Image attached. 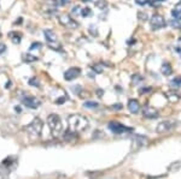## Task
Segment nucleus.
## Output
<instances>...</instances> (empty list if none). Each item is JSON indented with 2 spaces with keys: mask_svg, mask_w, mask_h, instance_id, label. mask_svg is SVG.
<instances>
[{
  "mask_svg": "<svg viewBox=\"0 0 181 179\" xmlns=\"http://www.w3.org/2000/svg\"><path fill=\"white\" fill-rule=\"evenodd\" d=\"M68 124L69 130H71L75 134H80V132H83L88 127L90 122L86 117L81 114H73L68 117Z\"/></svg>",
  "mask_w": 181,
  "mask_h": 179,
  "instance_id": "1",
  "label": "nucleus"
},
{
  "mask_svg": "<svg viewBox=\"0 0 181 179\" xmlns=\"http://www.w3.org/2000/svg\"><path fill=\"white\" fill-rule=\"evenodd\" d=\"M47 124H48V127L51 130V132L53 136H58V135L62 134L63 131V123H62V119L59 115L57 114H50L47 117Z\"/></svg>",
  "mask_w": 181,
  "mask_h": 179,
  "instance_id": "2",
  "label": "nucleus"
},
{
  "mask_svg": "<svg viewBox=\"0 0 181 179\" xmlns=\"http://www.w3.org/2000/svg\"><path fill=\"white\" fill-rule=\"evenodd\" d=\"M44 34H45L47 44H48V46H50L52 49H55V51H62V46L58 44L57 35L53 30H51V29H46L45 31H44Z\"/></svg>",
  "mask_w": 181,
  "mask_h": 179,
  "instance_id": "3",
  "label": "nucleus"
},
{
  "mask_svg": "<svg viewBox=\"0 0 181 179\" xmlns=\"http://www.w3.org/2000/svg\"><path fill=\"white\" fill-rule=\"evenodd\" d=\"M42 120L40 118H35L32 123L29 124L25 130L29 132V135H33V136H40L41 131H42Z\"/></svg>",
  "mask_w": 181,
  "mask_h": 179,
  "instance_id": "4",
  "label": "nucleus"
},
{
  "mask_svg": "<svg viewBox=\"0 0 181 179\" xmlns=\"http://www.w3.org/2000/svg\"><path fill=\"white\" fill-rule=\"evenodd\" d=\"M150 25H151L152 30H159V29H162L167 25V22H166V18L162 15L155 13L150 19Z\"/></svg>",
  "mask_w": 181,
  "mask_h": 179,
  "instance_id": "5",
  "label": "nucleus"
},
{
  "mask_svg": "<svg viewBox=\"0 0 181 179\" xmlns=\"http://www.w3.org/2000/svg\"><path fill=\"white\" fill-rule=\"evenodd\" d=\"M58 21L59 23L62 24V25H64L65 28H68V29H76L77 27H79V23L76 22L75 19H73L67 13H62V15H59L58 16Z\"/></svg>",
  "mask_w": 181,
  "mask_h": 179,
  "instance_id": "6",
  "label": "nucleus"
},
{
  "mask_svg": "<svg viewBox=\"0 0 181 179\" xmlns=\"http://www.w3.org/2000/svg\"><path fill=\"white\" fill-rule=\"evenodd\" d=\"M22 103L28 107V108H32V110H36L38 107L41 106V101L39 100L38 98L32 96V95H27V96H23L22 98Z\"/></svg>",
  "mask_w": 181,
  "mask_h": 179,
  "instance_id": "7",
  "label": "nucleus"
},
{
  "mask_svg": "<svg viewBox=\"0 0 181 179\" xmlns=\"http://www.w3.org/2000/svg\"><path fill=\"white\" fill-rule=\"evenodd\" d=\"M175 126H176V122L175 120H169V119L168 120H163V122H161L157 125L156 131L158 134H166V132H168L170 130H173Z\"/></svg>",
  "mask_w": 181,
  "mask_h": 179,
  "instance_id": "8",
  "label": "nucleus"
},
{
  "mask_svg": "<svg viewBox=\"0 0 181 179\" xmlns=\"http://www.w3.org/2000/svg\"><path fill=\"white\" fill-rule=\"evenodd\" d=\"M109 129L115 135H121L127 132V131H132L130 127H127V126L122 125L121 123H117V122H110L109 123Z\"/></svg>",
  "mask_w": 181,
  "mask_h": 179,
  "instance_id": "9",
  "label": "nucleus"
},
{
  "mask_svg": "<svg viewBox=\"0 0 181 179\" xmlns=\"http://www.w3.org/2000/svg\"><path fill=\"white\" fill-rule=\"evenodd\" d=\"M80 75H81V69L80 67H70L64 72V79L65 81H73V79L77 78Z\"/></svg>",
  "mask_w": 181,
  "mask_h": 179,
  "instance_id": "10",
  "label": "nucleus"
},
{
  "mask_svg": "<svg viewBox=\"0 0 181 179\" xmlns=\"http://www.w3.org/2000/svg\"><path fill=\"white\" fill-rule=\"evenodd\" d=\"M58 0H45V5L42 7V11H46L48 13V16H51L52 13H55L58 7Z\"/></svg>",
  "mask_w": 181,
  "mask_h": 179,
  "instance_id": "11",
  "label": "nucleus"
},
{
  "mask_svg": "<svg viewBox=\"0 0 181 179\" xmlns=\"http://www.w3.org/2000/svg\"><path fill=\"white\" fill-rule=\"evenodd\" d=\"M143 115H144L145 118H147V119H155V118L158 117V111H157L156 108H153V107L146 105V106L143 108Z\"/></svg>",
  "mask_w": 181,
  "mask_h": 179,
  "instance_id": "12",
  "label": "nucleus"
},
{
  "mask_svg": "<svg viewBox=\"0 0 181 179\" xmlns=\"http://www.w3.org/2000/svg\"><path fill=\"white\" fill-rule=\"evenodd\" d=\"M128 110H129V112L133 113V114L139 113V111H140V105H139L138 100L130 99V100L128 101Z\"/></svg>",
  "mask_w": 181,
  "mask_h": 179,
  "instance_id": "13",
  "label": "nucleus"
},
{
  "mask_svg": "<svg viewBox=\"0 0 181 179\" xmlns=\"http://www.w3.org/2000/svg\"><path fill=\"white\" fill-rule=\"evenodd\" d=\"M166 96L170 102H178L181 99V95L178 91H174V90H169L166 93Z\"/></svg>",
  "mask_w": 181,
  "mask_h": 179,
  "instance_id": "14",
  "label": "nucleus"
},
{
  "mask_svg": "<svg viewBox=\"0 0 181 179\" xmlns=\"http://www.w3.org/2000/svg\"><path fill=\"white\" fill-rule=\"evenodd\" d=\"M161 71L164 76H170L173 73V69H171V65H170L168 61H164L162 64V67H161Z\"/></svg>",
  "mask_w": 181,
  "mask_h": 179,
  "instance_id": "15",
  "label": "nucleus"
},
{
  "mask_svg": "<svg viewBox=\"0 0 181 179\" xmlns=\"http://www.w3.org/2000/svg\"><path fill=\"white\" fill-rule=\"evenodd\" d=\"M9 37L11 39V41L15 44V45H18V44H21V37H22V35L18 33V31H11V33H9Z\"/></svg>",
  "mask_w": 181,
  "mask_h": 179,
  "instance_id": "16",
  "label": "nucleus"
},
{
  "mask_svg": "<svg viewBox=\"0 0 181 179\" xmlns=\"http://www.w3.org/2000/svg\"><path fill=\"white\" fill-rule=\"evenodd\" d=\"M169 85L173 88V89H179L181 88V77L180 76H176V77H174V78L170 81Z\"/></svg>",
  "mask_w": 181,
  "mask_h": 179,
  "instance_id": "17",
  "label": "nucleus"
},
{
  "mask_svg": "<svg viewBox=\"0 0 181 179\" xmlns=\"http://www.w3.org/2000/svg\"><path fill=\"white\" fill-rule=\"evenodd\" d=\"M95 6H97L99 10L104 11V10L108 7V1H106V0H97V1H95Z\"/></svg>",
  "mask_w": 181,
  "mask_h": 179,
  "instance_id": "18",
  "label": "nucleus"
},
{
  "mask_svg": "<svg viewBox=\"0 0 181 179\" xmlns=\"http://www.w3.org/2000/svg\"><path fill=\"white\" fill-rule=\"evenodd\" d=\"M23 59H24V61H28V63H34V61H38V58L34 56H32V54H29V53L23 54Z\"/></svg>",
  "mask_w": 181,
  "mask_h": 179,
  "instance_id": "19",
  "label": "nucleus"
},
{
  "mask_svg": "<svg viewBox=\"0 0 181 179\" xmlns=\"http://www.w3.org/2000/svg\"><path fill=\"white\" fill-rule=\"evenodd\" d=\"M83 106H85L86 108H98L99 103L95 102V101H86V102L83 103Z\"/></svg>",
  "mask_w": 181,
  "mask_h": 179,
  "instance_id": "20",
  "label": "nucleus"
},
{
  "mask_svg": "<svg viewBox=\"0 0 181 179\" xmlns=\"http://www.w3.org/2000/svg\"><path fill=\"white\" fill-rule=\"evenodd\" d=\"M81 16L82 17H90L92 16V10H90V7H85V9H82L81 10Z\"/></svg>",
  "mask_w": 181,
  "mask_h": 179,
  "instance_id": "21",
  "label": "nucleus"
},
{
  "mask_svg": "<svg viewBox=\"0 0 181 179\" xmlns=\"http://www.w3.org/2000/svg\"><path fill=\"white\" fill-rule=\"evenodd\" d=\"M169 24L174 28V29H181V23H180V21H178V19H171L169 22Z\"/></svg>",
  "mask_w": 181,
  "mask_h": 179,
  "instance_id": "22",
  "label": "nucleus"
},
{
  "mask_svg": "<svg viewBox=\"0 0 181 179\" xmlns=\"http://www.w3.org/2000/svg\"><path fill=\"white\" fill-rule=\"evenodd\" d=\"M28 83L32 87H40V82H39V79L36 78V77H32V78L28 81Z\"/></svg>",
  "mask_w": 181,
  "mask_h": 179,
  "instance_id": "23",
  "label": "nucleus"
},
{
  "mask_svg": "<svg viewBox=\"0 0 181 179\" xmlns=\"http://www.w3.org/2000/svg\"><path fill=\"white\" fill-rule=\"evenodd\" d=\"M138 18H139L140 21H143V22H144V21H147V18H148V17H147L146 12L139 11V12H138Z\"/></svg>",
  "mask_w": 181,
  "mask_h": 179,
  "instance_id": "24",
  "label": "nucleus"
},
{
  "mask_svg": "<svg viewBox=\"0 0 181 179\" xmlns=\"http://www.w3.org/2000/svg\"><path fill=\"white\" fill-rule=\"evenodd\" d=\"M92 70H93L94 72H97V73H102L103 66L100 65V64H97V65H93V66H92Z\"/></svg>",
  "mask_w": 181,
  "mask_h": 179,
  "instance_id": "25",
  "label": "nucleus"
},
{
  "mask_svg": "<svg viewBox=\"0 0 181 179\" xmlns=\"http://www.w3.org/2000/svg\"><path fill=\"white\" fill-rule=\"evenodd\" d=\"M143 77H141V76H140V75H133V77H132V82H133V83H139V82H141V81H143Z\"/></svg>",
  "mask_w": 181,
  "mask_h": 179,
  "instance_id": "26",
  "label": "nucleus"
},
{
  "mask_svg": "<svg viewBox=\"0 0 181 179\" xmlns=\"http://www.w3.org/2000/svg\"><path fill=\"white\" fill-rule=\"evenodd\" d=\"M41 47H42V45H41L40 42H34L33 45L30 46V48H29V49H30V51H35V49H40Z\"/></svg>",
  "mask_w": 181,
  "mask_h": 179,
  "instance_id": "27",
  "label": "nucleus"
},
{
  "mask_svg": "<svg viewBox=\"0 0 181 179\" xmlns=\"http://www.w3.org/2000/svg\"><path fill=\"white\" fill-rule=\"evenodd\" d=\"M71 13H73V15H75V16H76V15H79V13H81V10H80L79 5H76V6H74V7H73Z\"/></svg>",
  "mask_w": 181,
  "mask_h": 179,
  "instance_id": "28",
  "label": "nucleus"
},
{
  "mask_svg": "<svg viewBox=\"0 0 181 179\" xmlns=\"http://www.w3.org/2000/svg\"><path fill=\"white\" fill-rule=\"evenodd\" d=\"M71 90L75 93V94H80L81 93V85H73Z\"/></svg>",
  "mask_w": 181,
  "mask_h": 179,
  "instance_id": "29",
  "label": "nucleus"
},
{
  "mask_svg": "<svg viewBox=\"0 0 181 179\" xmlns=\"http://www.w3.org/2000/svg\"><path fill=\"white\" fill-rule=\"evenodd\" d=\"M95 29V27L94 25H90V33L93 35V36H98V30H94Z\"/></svg>",
  "mask_w": 181,
  "mask_h": 179,
  "instance_id": "30",
  "label": "nucleus"
},
{
  "mask_svg": "<svg viewBox=\"0 0 181 179\" xmlns=\"http://www.w3.org/2000/svg\"><path fill=\"white\" fill-rule=\"evenodd\" d=\"M113 110H116V111H120V110H122L123 108V106L121 105V103H116V105H113V107H111Z\"/></svg>",
  "mask_w": 181,
  "mask_h": 179,
  "instance_id": "31",
  "label": "nucleus"
},
{
  "mask_svg": "<svg viewBox=\"0 0 181 179\" xmlns=\"http://www.w3.org/2000/svg\"><path fill=\"white\" fill-rule=\"evenodd\" d=\"M6 51V45L5 44H0V54H2Z\"/></svg>",
  "mask_w": 181,
  "mask_h": 179,
  "instance_id": "32",
  "label": "nucleus"
},
{
  "mask_svg": "<svg viewBox=\"0 0 181 179\" xmlns=\"http://www.w3.org/2000/svg\"><path fill=\"white\" fill-rule=\"evenodd\" d=\"M67 100V98H60V99H58V100H56V103H58V105H60V103H63L64 101Z\"/></svg>",
  "mask_w": 181,
  "mask_h": 179,
  "instance_id": "33",
  "label": "nucleus"
},
{
  "mask_svg": "<svg viewBox=\"0 0 181 179\" xmlns=\"http://www.w3.org/2000/svg\"><path fill=\"white\" fill-rule=\"evenodd\" d=\"M151 88H143V89H140V94H144V93H146V91H150Z\"/></svg>",
  "mask_w": 181,
  "mask_h": 179,
  "instance_id": "34",
  "label": "nucleus"
},
{
  "mask_svg": "<svg viewBox=\"0 0 181 179\" xmlns=\"http://www.w3.org/2000/svg\"><path fill=\"white\" fill-rule=\"evenodd\" d=\"M11 85H12L11 81H10V82H7V83H6V89H10V88H11Z\"/></svg>",
  "mask_w": 181,
  "mask_h": 179,
  "instance_id": "35",
  "label": "nucleus"
},
{
  "mask_svg": "<svg viewBox=\"0 0 181 179\" xmlns=\"http://www.w3.org/2000/svg\"><path fill=\"white\" fill-rule=\"evenodd\" d=\"M97 93H98V95H99V98H102V96H103V90L98 89V90H97Z\"/></svg>",
  "mask_w": 181,
  "mask_h": 179,
  "instance_id": "36",
  "label": "nucleus"
},
{
  "mask_svg": "<svg viewBox=\"0 0 181 179\" xmlns=\"http://www.w3.org/2000/svg\"><path fill=\"white\" fill-rule=\"evenodd\" d=\"M69 2V0H60V4L62 5H65V4H68Z\"/></svg>",
  "mask_w": 181,
  "mask_h": 179,
  "instance_id": "37",
  "label": "nucleus"
},
{
  "mask_svg": "<svg viewBox=\"0 0 181 179\" xmlns=\"http://www.w3.org/2000/svg\"><path fill=\"white\" fill-rule=\"evenodd\" d=\"M22 23V18H18V21L16 22V24H21Z\"/></svg>",
  "mask_w": 181,
  "mask_h": 179,
  "instance_id": "38",
  "label": "nucleus"
},
{
  "mask_svg": "<svg viewBox=\"0 0 181 179\" xmlns=\"http://www.w3.org/2000/svg\"><path fill=\"white\" fill-rule=\"evenodd\" d=\"M176 51L180 53V56H181V47H176Z\"/></svg>",
  "mask_w": 181,
  "mask_h": 179,
  "instance_id": "39",
  "label": "nucleus"
},
{
  "mask_svg": "<svg viewBox=\"0 0 181 179\" xmlns=\"http://www.w3.org/2000/svg\"><path fill=\"white\" fill-rule=\"evenodd\" d=\"M179 42H180V44H181V39H180V40H179Z\"/></svg>",
  "mask_w": 181,
  "mask_h": 179,
  "instance_id": "40",
  "label": "nucleus"
},
{
  "mask_svg": "<svg viewBox=\"0 0 181 179\" xmlns=\"http://www.w3.org/2000/svg\"><path fill=\"white\" fill-rule=\"evenodd\" d=\"M0 36H1V33H0Z\"/></svg>",
  "mask_w": 181,
  "mask_h": 179,
  "instance_id": "41",
  "label": "nucleus"
}]
</instances>
